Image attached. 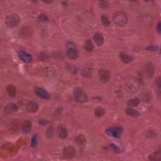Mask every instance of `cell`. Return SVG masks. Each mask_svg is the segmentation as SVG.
<instances>
[{
    "mask_svg": "<svg viewBox=\"0 0 161 161\" xmlns=\"http://www.w3.org/2000/svg\"><path fill=\"white\" fill-rule=\"evenodd\" d=\"M125 88L129 93L135 94L139 91L140 88V82L137 78L130 77L126 82Z\"/></svg>",
    "mask_w": 161,
    "mask_h": 161,
    "instance_id": "6da1fadb",
    "label": "cell"
},
{
    "mask_svg": "<svg viewBox=\"0 0 161 161\" xmlns=\"http://www.w3.org/2000/svg\"><path fill=\"white\" fill-rule=\"evenodd\" d=\"M113 22L118 27H123L128 22V17L127 15L123 11H118L113 14L112 17Z\"/></svg>",
    "mask_w": 161,
    "mask_h": 161,
    "instance_id": "7a4b0ae2",
    "label": "cell"
},
{
    "mask_svg": "<svg viewBox=\"0 0 161 161\" xmlns=\"http://www.w3.org/2000/svg\"><path fill=\"white\" fill-rule=\"evenodd\" d=\"M74 96L75 100L80 103H84L88 101V96L84 91L79 87H77L74 90Z\"/></svg>",
    "mask_w": 161,
    "mask_h": 161,
    "instance_id": "3957f363",
    "label": "cell"
},
{
    "mask_svg": "<svg viewBox=\"0 0 161 161\" xmlns=\"http://www.w3.org/2000/svg\"><path fill=\"white\" fill-rule=\"evenodd\" d=\"M20 22H21V18L16 13L8 15L5 20V23L9 28H14L18 26Z\"/></svg>",
    "mask_w": 161,
    "mask_h": 161,
    "instance_id": "277c9868",
    "label": "cell"
},
{
    "mask_svg": "<svg viewBox=\"0 0 161 161\" xmlns=\"http://www.w3.org/2000/svg\"><path fill=\"white\" fill-rule=\"evenodd\" d=\"M67 51L66 52V56L70 59H76L77 58L79 53L77 49L72 42H68L66 45Z\"/></svg>",
    "mask_w": 161,
    "mask_h": 161,
    "instance_id": "5b68a950",
    "label": "cell"
},
{
    "mask_svg": "<svg viewBox=\"0 0 161 161\" xmlns=\"http://www.w3.org/2000/svg\"><path fill=\"white\" fill-rule=\"evenodd\" d=\"M106 134L114 138H118L123 132V129L122 127H111L106 130Z\"/></svg>",
    "mask_w": 161,
    "mask_h": 161,
    "instance_id": "8992f818",
    "label": "cell"
},
{
    "mask_svg": "<svg viewBox=\"0 0 161 161\" xmlns=\"http://www.w3.org/2000/svg\"><path fill=\"white\" fill-rule=\"evenodd\" d=\"M154 65L150 62H148L146 64L145 67H144V71H145L147 77L148 79H151L153 77L154 74Z\"/></svg>",
    "mask_w": 161,
    "mask_h": 161,
    "instance_id": "52a82bcc",
    "label": "cell"
},
{
    "mask_svg": "<svg viewBox=\"0 0 161 161\" xmlns=\"http://www.w3.org/2000/svg\"><path fill=\"white\" fill-rule=\"evenodd\" d=\"M76 154L75 148L71 146H67L64 148L63 155L67 159H71L74 157Z\"/></svg>",
    "mask_w": 161,
    "mask_h": 161,
    "instance_id": "ba28073f",
    "label": "cell"
},
{
    "mask_svg": "<svg viewBox=\"0 0 161 161\" xmlns=\"http://www.w3.org/2000/svg\"><path fill=\"white\" fill-rule=\"evenodd\" d=\"M74 141H75V143L79 148V150H82L84 149L86 144V139L83 135H77L75 137Z\"/></svg>",
    "mask_w": 161,
    "mask_h": 161,
    "instance_id": "9c48e42d",
    "label": "cell"
},
{
    "mask_svg": "<svg viewBox=\"0 0 161 161\" xmlns=\"http://www.w3.org/2000/svg\"><path fill=\"white\" fill-rule=\"evenodd\" d=\"M99 73V76H100V80L101 82H103V83H105V82H108L110 78V72L108 70L106 69H100L98 71Z\"/></svg>",
    "mask_w": 161,
    "mask_h": 161,
    "instance_id": "30bf717a",
    "label": "cell"
},
{
    "mask_svg": "<svg viewBox=\"0 0 161 161\" xmlns=\"http://www.w3.org/2000/svg\"><path fill=\"white\" fill-rule=\"evenodd\" d=\"M57 135H58L59 137L62 139H65L68 136V132L67 127L64 125L60 124L57 127Z\"/></svg>",
    "mask_w": 161,
    "mask_h": 161,
    "instance_id": "8fae6325",
    "label": "cell"
},
{
    "mask_svg": "<svg viewBox=\"0 0 161 161\" xmlns=\"http://www.w3.org/2000/svg\"><path fill=\"white\" fill-rule=\"evenodd\" d=\"M35 92L37 94V96H39L40 98L45 99V100H48L51 98L50 94L46 90L41 88H36L35 89Z\"/></svg>",
    "mask_w": 161,
    "mask_h": 161,
    "instance_id": "7c38bea8",
    "label": "cell"
},
{
    "mask_svg": "<svg viewBox=\"0 0 161 161\" xmlns=\"http://www.w3.org/2000/svg\"><path fill=\"white\" fill-rule=\"evenodd\" d=\"M17 110H18L17 106L13 103H10L5 106L4 112H5L6 115H8V114L15 112V111H17Z\"/></svg>",
    "mask_w": 161,
    "mask_h": 161,
    "instance_id": "4fadbf2b",
    "label": "cell"
},
{
    "mask_svg": "<svg viewBox=\"0 0 161 161\" xmlns=\"http://www.w3.org/2000/svg\"><path fill=\"white\" fill-rule=\"evenodd\" d=\"M26 110L28 112L35 113L39 110V105L35 102H34V101L30 102L27 105Z\"/></svg>",
    "mask_w": 161,
    "mask_h": 161,
    "instance_id": "5bb4252c",
    "label": "cell"
},
{
    "mask_svg": "<svg viewBox=\"0 0 161 161\" xmlns=\"http://www.w3.org/2000/svg\"><path fill=\"white\" fill-rule=\"evenodd\" d=\"M19 56L20 58L25 63H30L32 60V56L24 51H20L19 52Z\"/></svg>",
    "mask_w": 161,
    "mask_h": 161,
    "instance_id": "9a60e30c",
    "label": "cell"
},
{
    "mask_svg": "<svg viewBox=\"0 0 161 161\" xmlns=\"http://www.w3.org/2000/svg\"><path fill=\"white\" fill-rule=\"evenodd\" d=\"M94 40L98 46H101V45L104 43V38L100 33H96L94 35Z\"/></svg>",
    "mask_w": 161,
    "mask_h": 161,
    "instance_id": "2e32d148",
    "label": "cell"
},
{
    "mask_svg": "<svg viewBox=\"0 0 161 161\" xmlns=\"http://www.w3.org/2000/svg\"><path fill=\"white\" fill-rule=\"evenodd\" d=\"M120 58L121 60L125 64H129L133 60V57L130 56V55L127 54V53L122 52L120 54Z\"/></svg>",
    "mask_w": 161,
    "mask_h": 161,
    "instance_id": "e0dca14e",
    "label": "cell"
},
{
    "mask_svg": "<svg viewBox=\"0 0 161 161\" xmlns=\"http://www.w3.org/2000/svg\"><path fill=\"white\" fill-rule=\"evenodd\" d=\"M32 129V123L29 120H25L22 124V130L23 133H29Z\"/></svg>",
    "mask_w": 161,
    "mask_h": 161,
    "instance_id": "ac0fdd59",
    "label": "cell"
},
{
    "mask_svg": "<svg viewBox=\"0 0 161 161\" xmlns=\"http://www.w3.org/2000/svg\"><path fill=\"white\" fill-rule=\"evenodd\" d=\"M125 113L126 115H129L130 117H137L140 115V113L138 111L131 108H127L125 109Z\"/></svg>",
    "mask_w": 161,
    "mask_h": 161,
    "instance_id": "d6986e66",
    "label": "cell"
},
{
    "mask_svg": "<svg viewBox=\"0 0 161 161\" xmlns=\"http://www.w3.org/2000/svg\"><path fill=\"white\" fill-rule=\"evenodd\" d=\"M6 91L7 93L10 97L11 98H14L16 96V89L15 88V86L10 84L7 86L6 88Z\"/></svg>",
    "mask_w": 161,
    "mask_h": 161,
    "instance_id": "ffe728a7",
    "label": "cell"
},
{
    "mask_svg": "<svg viewBox=\"0 0 161 161\" xmlns=\"http://www.w3.org/2000/svg\"><path fill=\"white\" fill-rule=\"evenodd\" d=\"M148 159L150 160H160L161 159L160 150H157L148 156Z\"/></svg>",
    "mask_w": 161,
    "mask_h": 161,
    "instance_id": "44dd1931",
    "label": "cell"
},
{
    "mask_svg": "<svg viewBox=\"0 0 161 161\" xmlns=\"http://www.w3.org/2000/svg\"><path fill=\"white\" fill-rule=\"evenodd\" d=\"M105 113V110L101 106H98L97 108L94 110V115H95L96 117L98 118H101Z\"/></svg>",
    "mask_w": 161,
    "mask_h": 161,
    "instance_id": "7402d4cb",
    "label": "cell"
},
{
    "mask_svg": "<svg viewBox=\"0 0 161 161\" xmlns=\"http://www.w3.org/2000/svg\"><path fill=\"white\" fill-rule=\"evenodd\" d=\"M84 48L87 51L90 52L92 51L94 49V45L93 42H91V40L88 39L86 40L85 44H84Z\"/></svg>",
    "mask_w": 161,
    "mask_h": 161,
    "instance_id": "603a6c76",
    "label": "cell"
},
{
    "mask_svg": "<svg viewBox=\"0 0 161 161\" xmlns=\"http://www.w3.org/2000/svg\"><path fill=\"white\" fill-rule=\"evenodd\" d=\"M140 103V101L138 98H134L129 100L127 101V105L130 107H134V106H137Z\"/></svg>",
    "mask_w": 161,
    "mask_h": 161,
    "instance_id": "cb8c5ba5",
    "label": "cell"
},
{
    "mask_svg": "<svg viewBox=\"0 0 161 161\" xmlns=\"http://www.w3.org/2000/svg\"><path fill=\"white\" fill-rule=\"evenodd\" d=\"M101 21L103 24L106 27H108L110 25V21L108 16L105 15H103L101 16Z\"/></svg>",
    "mask_w": 161,
    "mask_h": 161,
    "instance_id": "d4e9b609",
    "label": "cell"
},
{
    "mask_svg": "<svg viewBox=\"0 0 161 161\" xmlns=\"http://www.w3.org/2000/svg\"><path fill=\"white\" fill-rule=\"evenodd\" d=\"M37 144V135H34L32 139L31 145L33 147H36Z\"/></svg>",
    "mask_w": 161,
    "mask_h": 161,
    "instance_id": "484cf974",
    "label": "cell"
},
{
    "mask_svg": "<svg viewBox=\"0 0 161 161\" xmlns=\"http://www.w3.org/2000/svg\"><path fill=\"white\" fill-rule=\"evenodd\" d=\"M39 18L40 21H42V22H46L48 20V18L47 17V16L44 14L40 15Z\"/></svg>",
    "mask_w": 161,
    "mask_h": 161,
    "instance_id": "4316f807",
    "label": "cell"
},
{
    "mask_svg": "<svg viewBox=\"0 0 161 161\" xmlns=\"http://www.w3.org/2000/svg\"><path fill=\"white\" fill-rule=\"evenodd\" d=\"M155 84L157 87L159 88V89H160V76H159L155 79Z\"/></svg>",
    "mask_w": 161,
    "mask_h": 161,
    "instance_id": "83f0119b",
    "label": "cell"
},
{
    "mask_svg": "<svg viewBox=\"0 0 161 161\" xmlns=\"http://www.w3.org/2000/svg\"><path fill=\"white\" fill-rule=\"evenodd\" d=\"M147 49L150 51H155L157 50V47L155 46H149L148 47H147Z\"/></svg>",
    "mask_w": 161,
    "mask_h": 161,
    "instance_id": "f1b7e54d",
    "label": "cell"
},
{
    "mask_svg": "<svg viewBox=\"0 0 161 161\" xmlns=\"http://www.w3.org/2000/svg\"><path fill=\"white\" fill-rule=\"evenodd\" d=\"M157 30L158 33L160 34V22H159L157 25Z\"/></svg>",
    "mask_w": 161,
    "mask_h": 161,
    "instance_id": "f546056e",
    "label": "cell"
},
{
    "mask_svg": "<svg viewBox=\"0 0 161 161\" xmlns=\"http://www.w3.org/2000/svg\"><path fill=\"white\" fill-rule=\"evenodd\" d=\"M100 6L101 7H106L107 5H106V4H107V3L106 2H105V1H101V2H100Z\"/></svg>",
    "mask_w": 161,
    "mask_h": 161,
    "instance_id": "4dcf8cb0",
    "label": "cell"
}]
</instances>
